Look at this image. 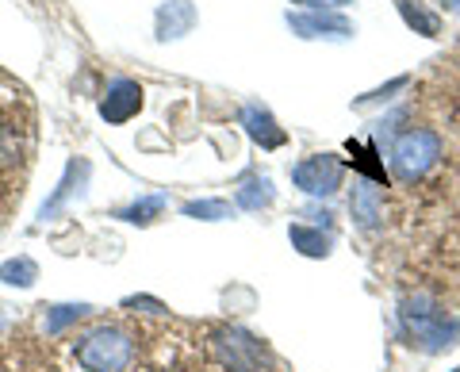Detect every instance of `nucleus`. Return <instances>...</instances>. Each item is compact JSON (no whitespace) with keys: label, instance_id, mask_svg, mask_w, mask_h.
<instances>
[{"label":"nucleus","instance_id":"f257e3e1","mask_svg":"<svg viewBox=\"0 0 460 372\" xmlns=\"http://www.w3.org/2000/svg\"><path fill=\"white\" fill-rule=\"evenodd\" d=\"M35 150V111L23 100H0V216L20 199Z\"/></svg>","mask_w":460,"mask_h":372},{"label":"nucleus","instance_id":"f03ea898","mask_svg":"<svg viewBox=\"0 0 460 372\" xmlns=\"http://www.w3.org/2000/svg\"><path fill=\"white\" fill-rule=\"evenodd\" d=\"M138 341L119 323H96L69 341V357L81 372H131Z\"/></svg>","mask_w":460,"mask_h":372},{"label":"nucleus","instance_id":"7ed1b4c3","mask_svg":"<svg viewBox=\"0 0 460 372\" xmlns=\"http://www.w3.org/2000/svg\"><path fill=\"white\" fill-rule=\"evenodd\" d=\"M441 157V135L429 127H414V131L399 135L392 146V177L399 184H414L422 181Z\"/></svg>","mask_w":460,"mask_h":372},{"label":"nucleus","instance_id":"20e7f679","mask_svg":"<svg viewBox=\"0 0 460 372\" xmlns=\"http://www.w3.org/2000/svg\"><path fill=\"white\" fill-rule=\"evenodd\" d=\"M215 357H219V365L230 368V372H272V353L261 338H253L246 331H238V326H223V331H215Z\"/></svg>","mask_w":460,"mask_h":372},{"label":"nucleus","instance_id":"39448f33","mask_svg":"<svg viewBox=\"0 0 460 372\" xmlns=\"http://www.w3.org/2000/svg\"><path fill=\"white\" fill-rule=\"evenodd\" d=\"M402 323H407V331L414 334V341H419L422 350H429V353L453 346V338H456V326L445 323V314L434 307V299H426V296L407 299V307H402Z\"/></svg>","mask_w":460,"mask_h":372},{"label":"nucleus","instance_id":"423d86ee","mask_svg":"<svg viewBox=\"0 0 460 372\" xmlns=\"http://www.w3.org/2000/svg\"><path fill=\"white\" fill-rule=\"evenodd\" d=\"M345 165L338 154H311L292 165V184L307 196H334L341 189Z\"/></svg>","mask_w":460,"mask_h":372},{"label":"nucleus","instance_id":"0eeeda50","mask_svg":"<svg viewBox=\"0 0 460 372\" xmlns=\"http://www.w3.org/2000/svg\"><path fill=\"white\" fill-rule=\"evenodd\" d=\"M142 108V84L131 81V77H115L108 84L104 100H100V116L108 123H127Z\"/></svg>","mask_w":460,"mask_h":372},{"label":"nucleus","instance_id":"6e6552de","mask_svg":"<svg viewBox=\"0 0 460 372\" xmlns=\"http://www.w3.org/2000/svg\"><path fill=\"white\" fill-rule=\"evenodd\" d=\"M288 27L299 39H353V23L338 12H304V16H288Z\"/></svg>","mask_w":460,"mask_h":372},{"label":"nucleus","instance_id":"1a4fd4ad","mask_svg":"<svg viewBox=\"0 0 460 372\" xmlns=\"http://www.w3.org/2000/svg\"><path fill=\"white\" fill-rule=\"evenodd\" d=\"M349 211L361 231H376L384 223V192L376 181H353V192H349Z\"/></svg>","mask_w":460,"mask_h":372},{"label":"nucleus","instance_id":"9d476101","mask_svg":"<svg viewBox=\"0 0 460 372\" xmlns=\"http://www.w3.org/2000/svg\"><path fill=\"white\" fill-rule=\"evenodd\" d=\"M242 127L250 131L253 142H261V150H277V146H284V131H280L277 120H272L261 104H246V111H242Z\"/></svg>","mask_w":460,"mask_h":372},{"label":"nucleus","instance_id":"9b49d317","mask_svg":"<svg viewBox=\"0 0 460 372\" xmlns=\"http://www.w3.org/2000/svg\"><path fill=\"white\" fill-rule=\"evenodd\" d=\"M196 23V12L189 0H165L157 8V39H181Z\"/></svg>","mask_w":460,"mask_h":372},{"label":"nucleus","instance_id":"f8f14e48","mask_svg":"<svg viewBox=\"0 0 460 372\" xmlns=\"http://www.w3.org/2000/svg\"><path fill=\"white\" fill-rule=\"evenodd\" d=\"M84 177H89V162H69L66 165V177H62V184H58V192L47 199V204H42V211H39V219H50L58 208L66 204L69 196H74L81 184H84Z\"/></svg>","mask_w":460,"mask_h":372},{"label":"nucleus","instance_id":"ddd939ff","mask_svg":"<svg viewBox=\"0 0 460 372\" xmlns=\"http://www.w3.org/2000/svg\"><path fill=\"white\" fill-rule=\"evenodd\" d=\"M395 4H399V12H402V20H407L419 35L434 39V35L441 31V16H438V12H426L419 0H395Z\"/></svg>","mask_w":460,"mask_h":372},{"label":"nucleus","instance_id":"4468645a","mask_svg":"<svg viewBox=\"0 0 460 372\" xmlns=\"http://www.w3.org/2000/svg\"><path fill=\"white\" fill-rule=\"evenodd\" d=\"M288 238H292V246H296L299 253H307V257H326V253H330V235L311 231V226H304V223H292V226H288Z\"/></svg>","mask_w":460,"mask_h":372},{"label":"nucleus","instance_id":"2eb2a0df","mask_svg":"<svg viewBox=\"0 0 460 372\" xmlns=\"http://www.w3.org/2000/svg\"><path fill=\"white\" fill-rule=\"evenodd\" d=\"M234 199H238V208H246V211H261V208H269L272 199H277V192H272L269 177H253V181L242 184Z\"/></svg>","mask_w":460,"mask_h":372},{"label":"nucleus","instance_id":"dca6fc26","mask_svg":"<svg viewBox=\"0 0 460 372\" xmlns=\"http://www.w3.org/2000/svg\"><path fill=\"white\" fill-rule=\"evenodd\" d=\"M47 314H42V326H47V338H54V334H62L66 326H74V323H81L84 314H89V307H42Z\"/></svg>","mask_w":460,"mask_h":372},{"label":"nucleus","instance_id":"f3484780","mask_svg":"<svg viewBox=\"0 0 460 372\" xmlns=\"http://www.w3.org/2000/svg\"><path fill=\"white\" fill-rule=\"evenodd\" d=\"M39 277V265L31 261V257H16V261H4L0 265V280L4 284H20V288H31Z\"/></svg>","mask_w":460,"mask_h":372},{"label":"nucleus","instance_id":"a211bd4d","mask_svg":"<svg viewBox=\"0 0 460 372\" xmlns=\"http://www.w3.org/2000/svg\"><path fill=\"white\" fill-rule=\"evenodd\" d=\"M162 211H165V196H146V199H138V204L123 208L119 219H127V223H154Z\"/></svg>","mask_w":460,"mask_h":372},{"label":"nucleus","instance_id":"6ab92c4d","mask_svg":"<svg viewBox=\"0 0 460 372\" xmlns=\"http://www.w3.org/2000/svg\"><path fill=\"white\" fill-rule=\"evenodd\" d=\"M184 216H192V219H230V204L226 199H192V204H184Z\"/></svg>","mask_w":460,"mask_h":372},{"label":"nucleus","instance_id":"aec40b11","mask_svg":"<svg viewBox=\"0 0 460 372\" xmlns=\"http://www.w3.org/2000/svg\"><path fill=\"white\" fill-rule=\"evenodd\" d=\"M441 111H445V120H449V127L460 131V69L449 77V89L441 96Z\"/></svg>","mask_w":460,"mask_h":372},{"label":"nucleus","instance_id":"412c9836","mask_svg":"<svg viewBox=\"0 0 460 372\" xmlns=\"http://www.w3.org/2000/svg\"><path fill=\"white\" fill-rule=\"evenodd\" d=\"M292 4H304L307 12H338L345 4H353V0H292Z\"/></svg>","mask_w":460,"mask_h":372},{"label":"nucleus","instance_id":"4be33fe9","mask_svg":"<svg viewBox=\"0 0 460 372\" xmlns=\"http://www.w3.org/2000/svg\"><path fill=\"white\" fill-rule=\"evenodd\" d=\"M0 100H23V89L4 74H0Z\"/></svg>","mask_w":460,"mask_h":372},{"label":"nucleus","instance_id":"5701e85b","mask_svg":"<svg viewBox=\"0 0 460 372\" xmlns=\"http://www.w3.org/2000/svg\"><path fill=\"white\" fill-rule=\"evenodd\" d=\"M456 372H460V368H456Z\"/></svg>","mask_w":460,"mask_h":372}]
</instances>
